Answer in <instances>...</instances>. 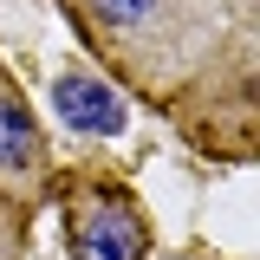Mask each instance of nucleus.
Masks as SVG:
<instances>
[{
    "mask_svg": "<svg viewBox=\"0 0 260 260\" xmlns=\"http://www.w3.org/2000/svg\"><path fill=\"white\" fill-rule=\"evenodd\" d=\"M98 72L208 156H254V32L228 0H65Z\"/></svg>",
    "mask_w": 260,
    "mask_h": 260,
    "instance_id": "f257e3e1",
    "label": "nucleus"
},
{
    "mask_svg": "<svg viewBox=\"0 0 260 260\" xmlns=\"http://www.w3.org/2000/svg\"><path fill=\"white\" fill-rule=\"evenodd\" d=\"M156 234L117 176H78L65 195V260H150Z\"/></svg>",
    "mask_w": 260,
    "mask_h": 260,
    "instance_id": "f03ea898",
    "label": "nucleus"
},
{
    "mask_svg": "<svg viewBox=\"0 0 260 260\" xmlns=\"http://www.w3.org/2000/svg\"><path fill=\"white\" fill-rule=\"evenodd\" d=\"M46 182H52V150H46V130H39V111L26 104V91L13 85V72L0 65V195L32 215L46 202Z\"/></svg>",
    "mask_w": 260,
    "mask_h": 260,
    "instance_id": "7ed1b4c3",
    "label": "nucleus"
},
{
    "mask_svg": "<svg viewBox=\"0 0 260 260\" xmlns=\"http://www.w3.org/2000/svg\"><path fill=\"white\" fill-rule=\"evenodd\" d=\"M52 111L85 137H124L130 130V98L98 72V65H65L52 78Z\"/></svg>",
    "mask_w": 260,
    "mask_h": 260,
    "instance_id": "20e7f679",
    "label": "nucleus"
},
{
    "mask_svg": "<svg viewBox=\"0 0 260 260\" xmlns=\"http://www.w3.org/2000/svg\"><path fill=\"white\" fill-rule=\"evenodd\" d=\"M26 221L32 215H20V208L0 195V260H26Z\"/></svg>",
    "mask_w": 260,
    "mask_h": 260,
    "instance_id": "39448f33",
    "label": "nucleus"
},
{
    "mask_svg": "<svg viewBox=\"0 0 260 260\" xmlns=\"http://www.w3.org/2000/svg\"><path fill=\"white\" fill-rule=\"evenodd\" d=\"M228 7H234V20H241V26H247V32L260 26V0H228Z\"/></svg>",
    "mask_w": 260,
    "mask_h": 260,
    "instance_id": "423d86ee",
    "label": "nucleus"
}]
</instances>
